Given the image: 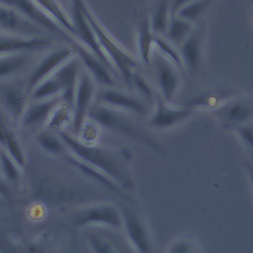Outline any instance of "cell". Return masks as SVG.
Listing matches in <instances>:
<instances>
[{"mask_svg":"<svg viewBox=\"0 0 253 253\" xmlns=\"http://www.w3.org/2000/svg\"><path fill=\"white\" fill-rule=\"evenodd\" d=\"M137 51L138 57L142 64L149 65L151 63V57L154 51L155 35L153 34L149 16H143L137 25Z\"/></svg>","mask_w":253,"mask_h":253,"instance_id":"21","label":"cell"},{"mask_svg":"<svg viewBox=\"0 0 253 253\" xmlns=\"http://www.w3.org/2000/svg\"><path fill=\"white\" fill-rule=\"evenodd\" d=\"M171 19L170 2H158L149 16L150 27L155 37H164Z\"/></svg>","mask_w":253,"mask_h":253,"instance_id":"27","label":"cell"},{"mask_svg":"<svg viewBox=\"0 0 253 253\" xmlns=\"http://www.w3.org/2000/svg\"><path fill=\"white\" fill-rule=\"evenodd\" d=\"M30 93L17 83H8L0 88V104L8 116L17 123L25 113L30 100Z\"/></svg>","mask_w":253,"mask_h":253,"instance_id":"16","label":"cell"},{"mask_svg":"<svg viewBox=\"0 0 253 253\" xmlns=\"http://www.w3.org/2000/svg\"><path fill=\"white\" fill-rule=\"evenodd\" d=\"M60 102V97L42 101H30L25 113L20 120L19 125L25 128L45 125L52 110Z\"/></svg>","mask_w":253,"mask_h":253,"instance_id":"20","label":"cell"},{"mask_svg":"<svg viewBox=\"0 0 253 253\" xmlns=\"http://www.w3.org/2000/svg\"><path fill=\"white\" fill-rule=\"evenodd\" d=\"M1 203H2V198L0 197V206H1Z\"/></svg>","mask_w":253,"mask_h":253,"instance_id":"43","label":"cell"},{"mask_svg":"<svg viewBox=\"0 0 253 253\" xmlns=\"http://www.w3.org/2000/svg\"><path fill=\"white\" fill-rule=\"evenodd\" d=\"M130 87H132L136 91V93L139 95V97L143 101L150 102L153 100V98H154L153 89H152L151 85L149 84V82L141 74H139L137 72H135L133 74Z\"/></svg>","mask_w":253,"mask_h":253,"instance_id":"38","label":"cell"},{"mask_svg":"<svg viewBox=\"0 0 253 253\" xmlns=\"http://www.w3.org/2000/svg\"><path fill=\"white\" fill-rule=\"evenodd\" d=\"M193 113L194 111L190 108L173 107L159 98L149 118V125L157 129H168L186 121Z\"/></svg>","mask_w":253,"mask_h":253,"instance_id":"14","label":"cell"},{"mask_svg":"<svg viewBox=\"0 0 253 253\" xmlns=\"http://www.w3.org/2000/svg\"><path fill=\"white\" fill-rule=\"evenodd\" d=\"M101 128L102 127L95 121L88 118L81 126L79 131L76 133L78 134L77 138L85 144H97V141L100 137Z\"/></svg>","mask_w":253,"mask_h":253,"instance_id":"36","label":"cell"},{"mask_svg":"<svg viewBox=\"0 0 253 253\" xmlns=\"http://www.w3.org/2000/svg\"><path fill=\"white\" fill-rule=\"evenodd\" d=\"M151 63L161 99L166 103L172 102L181 84L178 67L155 49L151 57Z\"/></svg>","mask_w":253,"mask_h":253,"instance_id":"6","label":"cell"},{"mask_svg":"<svg viewBox=\"0 0 253 253\" xmlns=\"http://www.w3.org/2000/svg\"><path fill=\"white\" fill-rule=\"evenodd\" d=\"M96 94L97 84L85 69H81L72 106V125L74 126V130L76 133L79 131L83 123L88 119L90 109L95 103Z\"/></svg>","mask_w":253,"mask_h":253,"instance_id":"7","label":"cell"},{"mask_svg":"<svg viewBox=\"0 0 253 253\" xmlns=\"http://www.w3.org/2000/svg\"><path fill=\"white\" fill-rule=\"evenodd\" d=\"M123 227L129 244L136 253H155L152 239L145 222L132 209L124 207L122 210Z\"/></svg>","mask_w":253,"mask_h":253,"instance_id":"8","label":"cell"},{"mask_svg":"<svg viewBox=\"0 0 253 253\" xmlns=\"http://www.w3.org/2000/svg\"><path fill=\"white\" fill-rule=\"evenodd\" d=\"M59 136L71 155L102 171L125 191H132L134 189L135 184L130 170L132 158L130 150L110 149L98 144H85L76 135L66 131L59 133Z\"/></svg>","mask_w":253,"mask_h":253,"instance_id":"1","label":"cell"},{"mask_svg":"<svg viewBox=\"0 0 253 253\" xmlns=\"http://www.w3.org/2000/svg\"><path fill=\"white\" fill-rule=\"evenodd\" d=\"M38 4L51 17V19L70 37L76 38L75 28L72 22L70 13H67L66 9L60 2L56 1H37Z\"/></svg>","mask_w":253,"mask_h":253,"instance_id":"25","label":"cell"},{"mask_svg":"<svg viewBox=\"0 0 253 253\" xmlns=\"http://www.w3.org/2000/svg\"><path fill=\"white\" fill-rule=\"evenodd\" d=\"M29 52H18L0 56V79L21 71L29 62Z\"/></svg>","mask_w":253,"mask_h":253,"instance_id":"30","label":"cell"},{"mask_svg":"<svg viewBox=\"0 0 253 253\" xmlns=\"http://www.w3.org/2000/svg\"><path fill=\"white\" fill-rule=\"evenodd\" d=\"M76 52L85 67L84 69L90 74L97 86H101L102 88L116 87L117 84L113 71L105 62L80 44L77 45Z\"/></svg>","mask_w":253,"mask_h":253,"instance_id":"17","label":"cell"},{"mask_svg":"<svg viewBox=\"0 0 253 253\" xmlns=\"http://www.w3.org/2000/svg\"><path fill=\"white\" fill-rule=\"evenodd\" d=\"M0 28L11 35L24 37L42 36L38 26L27 20L22 14L7 5L4 1H0Z\"/></svg>","mask_w":253,"mask_h":253,"instance_id":"15","label":"cell"},{"mask_svg":"<svg viewBox=\"0 0 253 253\" xmlns=\"http://www.w3.org/2000/svg\"><path fill=\"white\" fill-rule=\"evenodd\" d=\"M166 253H202V250L196 238L184 234L171 242Z\"/></svg>","mask_w":253,"mask_h":253,"instance_id":"34","label":"cell"},{"mask_svg":"<svg viewBox=\"0 0 253 253\" xmlns=\"http://www.w3.org/2000/svg\"><path fill=\"white\" fill-rule=\"evenodd\" d=\"M211 2L209 1H179L170 3L171 15L177 16L180 19L191 24L198 19L208 9Z\"/></svg>","mask_w":253,"mask_h":253,"instance_id":"24","label":"cell"},{"mask_svg":"<svg viewBox=\"0 0 253 253\" xmlns=\"http://www.w3.org/2000/svg\"><path fill=\"white\" fill-rule=\"evenodd\" d=\"M224 128H237L253 119V97L232 98L213 111Z\"/></svg>","mask_w":253,"mask_h":253,"instance_id":"9","label":"cell"},{"mask_svg":"<svg viewBox=\"0 0 253 253\" xmlns=\"http://www.w3.org/2000/svg\"><path fill=\"white\" fill-rule=\"evenodd\" d=\"M67 160H68V162L71 166H73L78 172L83 174L88 179L98 183L102 187H104V188H106V189H108L112 192L124 195L125 190L120 185H118L112 178L107 176L102 171H100L97 168H95V167L77 159L76 157H74L71 154L68 156Z\"/></svg>","mask_w":253,"mask_h":253,"instance_id":"22","label":"cell"},{"mask_svg":"<svg viewBox=\"0 0 253 253\" xmlns=\"http://www.w3.org/2000/svg\"><path fill=\"white\" fill-rule=\"evenodd\" d=\"M72 22L76 32V39L80 42V45L87 48L90 52L95 54L98 58H100L103 62H105L114 72L111 63L109 62L107 56L102 50L98 39L89 24L84 11H83V2L82 1H73L71 12H70Z\"/></svg>","mask_w":253,"mask_h":253,"instance_id":"11","label":"cell"},{"mask_svg":"<svg viewBox=\"0 0 253 253\" xmlns=\"http://www.w3.org/2000/svg\"><path fill=\"white\" fill-rule=\"evenodd\" d=\"M81 61L78 56H74L64 63L54 74H52L62 87L61 101L73 106L77 82L81 71Z\"/></svg>","mask_w":253,"mask_h":253,"instance_id":"18","label":"cell"},{"mask_svg":"<svg viewBox=\"0 0 253 253\" xmlns=\"http://www.w3.org/2000/svg\"><path fill=\"white\" fill-rule=\"evenodd\" d=\"M37 142L42 149L52 155H59L66 148L60 136L46 129L37 135Z\"/></svg>","mask_w":253,"mask_h":253,"instance_id":"33","label":"cell"},{"mask_svg":"<svg viewBox=\"0 0 253 253\" xmlns=\"http://www.w3.org/2000/svg\"><path fill=\"white\" fill-rule=\"evenodd\" d=\"M73 123V110L70 105L60 102L52 110L44 126L51 132H64L70 124Z\"/></svg>","mask_w":253,"mask_h":253,"instance_id":"26","label":"cell"},{"mask_svg":"<svg viewBox=\"0 0 253 253\" xmlns=\"http://www.w3.org/2000/svg\"><path fill=\"white\" fill-rule=\"evenodd\" d=\"M0 148L4 149L17 162V164L21 168L26 165L27 155H26L25 149L20 139L12 129L7 133L5 140Z\"/></svg>","mask_w":253,"mask_h":253,"instance_id":"31","label":"cell"},{"mask_svg":"<svg viewBox=\"0 0 253 253\" xmlns=\"http://www.w3.org/2000/svg\"><path fill=\"white\" fill-rule=\"evenodd\" d=\"M9 196V188L7 185V182L0 178V197L4 198V197H8Z\"/></svg>","mask_w":253,"mask_h":253,"instance_id":"41","label":"cell"},{"mask_svg":"<svg viewBox=\"0 0 253 253\" xmlns=\"http://www.w3.org/2000/svg\"><path fill=\"white\" fill-rule=\"evenodd\" d=\"M88 118L95 121L101 127L126 136L159 155L165 153L160 143L149 132L128 119L125 112L94 103Z\"/></svg>","mask_w":253,"mask_h":253,"instance_id":"3","label":"cell"},{"mask_svg":"<svg viewBox=\"0 0 253 253\" xmlns=\"http://www.w3.org/2000/svg\"><path fill=\"white\" fill-rule=\"evenodd\" d=\"M86 237L94 253H118L113 243L106 238V236L99 235L93 231H88Z\"/></svg>","mask_w":253,"mask_h":253,"instance_id":"37","label":"cell"},{"mask_svg":"<svg viewBox=\"0 0 253 253\" xmlns=\"http://www.w3.org/2000/svg\"><path fill=\"white\" fill-rule=\"evenodd\" d=\"M194 27L191 23L180 19L177 16L171 15L167 32L164 36L175 46L179 47L181 43L193 33Z\"/></svg>","mask_w":253,"mask_h":253,"instance_id":"28","label":"cell"},{"mask_svg":"<svg viewBox=\"0 0 253 253\" xmlns=\"http://www.w3.org/2000/svg\"><path fill=\"white\" fill-rule=\"evenodd\" d=\"M204 41V30L202 28L194 29L193 33L178 47L182 63L189 72L195 74L201 64L202 50Z\"/></svg>","mask_w":253,"mask_h":253,"instance_id":"19","label":"cell"},{"mask_svg":"<svg viewBox=\"0 0 253 253\" xmlns=\"http://www.w3.org/2000/svg\"><path fill=\"white\" fill-rule=\"evenodd\" d=\"M62 94V87L58 80L51 75L39 83L30 92V101H42L60 97Z\"/></svg>","mask_w":253,"mask_h":253,"instance_id":"29","label":"cell"},{"mask_svg":"<svg viewBox=\"0 0 253 253\" xmlns=\"http://www.w3.org/2000/svg\"><path fill=\"white\" fill-rule=\"evenodd\" d=\"M241 142L253 153V124L249 123L236 128Z\"/></svg>","mask_w":253,"mask_h":253,"instance_id":"39","label":"cell"},{"mask_svg":"<svg viewBox=\"0 0 253 253\" xmlns=\"http://www.w3.org/2000/svg\"><path fill=\"white\" fill-rule=\"evenodd\" d=\"M252 157H253V155H252ZM251 163H252V165H253V161H252V162H251Z\"/></svg>","mask_w":253,"mask_h":253,"instance_id":"44","label":"cell"},{"mask_svg":"<svg viewBox=\"0 0 253 253\" xmlns=\"http://www.w3.org/2000/svg\"><path fill=\"white\" fill-rule=\"evenodd\" d=\"M154 49L169 59L171 62H173L177 67H181L183 65L178 47L171 43L164 37H155Z\"/></svg>","mask_w":253,"mask_h":253,"instance_id":"35","label":"cell"},{"mask_svg":"<svg viewBox=\"0 0 253 253\" xmlns=\"http://www.w3.org/2000/svg\"><path fill=\"white\" fill-rule=\"evenodd\" d=\"M0 172L6 182L17 184L21 179V167L2 148H0Z\"/></svg>","mask_w":253,"mask_h":253,"instance_id":"32","label":"cell"},{"mask_svg":"<svg viewBox=\"0 0 253 253\" xmlns=\"http://www.w3.org/2000/svg\"><path fill=\"white\" fill-rule=\"evenodd\" d=\"M244 167H245V169H246V171H247V174H248V176H249L250 183H251V185H252V187H253V165H252L251 161L246 160V161L244 162Z\"/></svg>","mask_w":253,"mask_h":253,"instance_id":"42","label":"cell"},{"mask_svg":"<svg viewBox=\"0 0 253 253\" xmlns=\"http://www.w3.org/2000/svg\"><path fill=\"white\" fill-rule=\"evenodd\" d=\"M95 103L122 112L144 115L147 112L146 102L133 94L113 88H101L97 91Z\"/></svg>","mask_w":253,"mask_h":253,"instance_id":"10","label":"cell"},{"mask_svg":"<svg viewBox=\"0 0 253 253\" xmlns=\"http://www.w3.org/2000/svg\"><path fill=\"white\" fill-rule=\"evenodd\" d=\"M230 91L225 89H212L206 91L188 102L185 103V107L191 110H207L214 111L219 108L223 103H225L230 98Z\"/></svg>","mask_w":253,"mask_h":253,"instance_id":"23","label":"cell"},{"mask_svg":"<svg viewBox=\"0 0 253 253\" xmlns=\"http://www.w3.org/2000/svg\"><path fill=\"white\" fill-rule=\"evenodd\" d=\"M52 43V38L45 35L24 37L11 34H0V56L18 52L41 50Z\"/></svg>","mask_w":253,"mask_h":253,"instance_id":"12","label":"cell"},{"mask_svg":"<svg viewBox=\"0 0 253 253\" xmlns=\"http://www.w3.org/2000/svg\"><path fill=\"white\" fill-rule=\"evenodd\" d=\"M4 2L17 10L22 14L27 20L38 26L39 28H43L55 34H59L64 38H69L70 36L62 30L51 17L38 4L37 1H22V0H4Z\"/></svg>","mask_w":253,"mask_h":253,"instance_id":"13","label":"cell"},{"mask_svg":"<svg viewBox=\"0 0 253 253\" xmlns=\"http://www.w3.org/2000/svg\"><path fill=\"white\" fill-rule=\"evenodd\" d=\"M76 47L62 46L48 51L37 63L32 70L28 82V92L30 93L39 83L54 74L64 63L76 56Z\"/></svg>","mask_w":253,"mask_h":253,"instance_id":"4","label":"cell"},{"mask_svg":"<svg viewBox=\"0 0 253 253\" xmlns=\"http://www.w3.org/2000/svg\"><path fill=\"white\" fill-rule=\"evenodd\" d=\"M107 238L113 243L118 253H136L128 241H126L125 239H120L117 237L115 238V236H112V235H107Z\"/></svg>","mask_w":253,"mask_h":253,"instance_id":"40","label":"cell"},{"mask_svg":"<svg viewBox=\"0 0 253 253\" xmlns=\"http://www.w3.org/2000/svg\"><path fill=\"white\" fill-rule=\"evenodd\" d=\"M84 14L91 25L98 39L100 46L107 56L115 73L124 78L125 82L130 86L135 69L138 66L137 58L129 52L100 22L88 3L83 2Z\"/></svg>","mask_w":253,"mask_h":253,"instance_id":"2","label":"cell"},{"mask_svg":"<svg viewBox=\"0 0 253 253\" xmlns=\"http://www.w3.org/2000/svg\"><path fill=\"white\" fill-rule=\"evenodd\" d=\"M73 225L76 227L103 225L116 229L123 227L122 211L113 205L99 204L87 207L75 213Z\"/></svg>","mask_w":253,"mask_h":253,"instance_id":"5","label":"cell"}]
</instances>
